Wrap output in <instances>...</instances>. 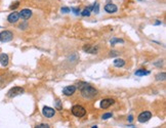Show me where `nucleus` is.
<instances>
[{
    "instance_id": "nucleus-1",
    "label": "nucleus",
    "mask_w": 166,
    "mask_h": 128,
    "mask_svg": "<svg viewBox=\"0 0 166 128\" xmlns=\"http://www.w3.org/2000/svg\"><path fill=\"white\" fill-rule=\"evenodd\" d=\"M76 87L80 90L81 96L85 99H93L98 95V90L86 82H79Z\"/></svg>"
},
{
    "instance_id": "nucleus-2",
    "label": "nucleus",
    "mask_w": 166,
    "mask_h": 128,
    "mask_svg": "<svg viewBox=\"0 0 166 128\" xmlns=\"http://www.w3.org/2000/svg\"><path fill=\"white\" fill-rule=\"evenodd\" d=\"M71 111H72V114L74 115L75 117H78V118H82L86 115V110L82 106H80V104H75V106H73Z\"/></svg>"
},
{
    "instance_id": "nucleus-3",
    "label": "nucleus",
    "mask_w": 166,
    "mask_h": 128,
    "mask_svg": "<svg viewBox=\"0 0 166 128\" xmlns=\"http://www.w3.org/2000/svg\"><path fill=\"white\" fill-rule=\"evenodd\" d=\"M24 88L23 87H20V86H14L12 88H10L8 92H7V96L8 98H15V96L20 95V94H23L24 93Z\"/></svg>"
},
{
    "instance_id": "nucleus-4",
    "label": "nucleus",
    "mask_w": 166,
    "mask_h": 128,
    "mask_svg": "<svg viewBox=\"0 0 166 128\" xmlns=\"http://www.w3.org/2000/svg\"><path fill=\"white\" fill-rule=\"evenodd\" d=\"M13 34L10 31H2L0 33V41L1 42H9L12 40Z\"/></svg>"
},
{
    "instance_id": "nucleus-5",
    "label": "nucleus",
    "mask_w": 166,
    "mask_h": 128,
    "mask_svg": "<svg viewBox=\"0 0 166 128\" xmlns=\"http://www.w3.org/2000/svg\"><path fill=\"white\" fill-rule=\"evenodd\" d=\"M151 118H152V113H151V112H150V111H145V112H142V113H141L140 115H138L137 121L140 123H145V122H148Z\"/></svg>"
},
{
    "instance_id": "nucleus-6",
    "label": "nucleus",
    "mask_w": 166,
    "mask_h": 128,
    "mask_svg": "<svg viewBox=\"0 0 166 128\" xmlns=\"http://www.w3.org/2000/svg\"><path fill=\"white\" fill-rule=\"evenodd\" d=\"M42 114L46 118H52L55 114V109H52L50 107H43V109H42Z\"/></svg>"
},
{
    "instance_id": "nucleus-7",
    "label": "nucleus",
    "mask_w": 166,
    "mask_h": 128,
    "mask_svg": "<svg viewBox=\"0 0 166 128\" xmlns=\"http://www.w3.org/2000/svg\"><path fill=\"white\" fill-rule=\"evenodd\" d=\"M115 104V100L112 99V98H104L103 100H101V103H99V107L104 110H106V109L110 108L111 106H113Z\"/></svg>"
},
{
    "instance_id": "nucleus-8",
    "label": "nucleus",
    "mask_w": 166,
    "mask_h": 128,
    "mask_svg": "<svg viewBox=\"0 0 166 128\" xmlns=\"http://www.w3.org/2000/svg\"><path fill=\"white\" fill-rule=\"evenodd\" d=\"M77 87L75 85H68V86H66L64 89H63V93L66 95V96H71L72 94L75 93Z\"/></svg>"
},
{
    "instance_id": "nucleus-9",
    "label": "nucleus",
    "mask_w": 166,
    "mask_h": 128,
    "mask_svg": "<svg viewBox=\"0 0 166 128\" xmlns=\"http://www.w3.org/2000/svg\"><path fill=\"white\" fill-rule=\"evenodd\" d=\"M18 14H20V18H22L23 20H28V18H30L32 17V10L25 8V9H22L20 12H18Z\"/></svg>"
},
{
    "instance_id": "nucleus-10",
    "label": "nucleus",
    "mask_w": 166,
    "mask_h": 128,
    "mask_svg": "<svg viewBox=\"0 0 166 128\" xmlns=\"http://www.w3.org/2000/svg\"><path fill=\"white\" fill-rule=\"evenodd\" d=\"M105 10L108 13H115L117 12L118 7L116 6V4H113V3H108V4L105 5Z\"/></svg>"
},
{
    "instance_id": "nucleus-11",
    "label": "nucleus",
    "mask_w": 166,
    "mask_h": 128,
    "mask_svg": "<svg viewBox=\"0 0 166 128\" xmlns=\"http://www.w3.org/2000/svg\"><path fill=\"white\" fill-rule=\"evenodd\" d=\"M18 18H20V14L17 11H14V12H11L8 17H7V21L10 24H14V23H17L18 21Z\"/></svg>"
},
{
    "instance_id": "nucleus-12",
    "label": "nucleus",
    "mask_w": 166,
    "mask_h": 128,
    "mask_svg": "<svg viewBox=\"0 0 166 128\" xmlns=\"http://www.w3.org/2000/svg\"><path fill=\"white\" fill-rule=\"evenodd\" d=\"M83 50L87 53H91V54H96L98 51V48L92 45H84L83 46Z\"/></svg>"
},
{
    "instance_id": "nucleus-13",
    "label": "nucleus",
    "mask_w": 166,
    "mask_h": 128,
    "mask_svg": "<svg viewBox=\"0 0 166 128\" xmlns=\"http://www.w3.org/2000/svg\"><path fill=\"white\" fill-rule=\"evenodd\" d=\"M8 55L6 53H1L0 54V64H1L3 67H6L8 65Z\"/></svg>"
},
{
    "instance_id": "nucleus-14",
    "label": "nucleus",
    "mask_w": 166,
    "mask_h": 128,
    "mask_svg": "<svg viewBox=\"0 0 166 128\" xmlns=\"http://www.w3.org/2000/svg\"><path fill=\"white\" fill-rule=\"evenodd\" d=\"M124 65H125V61L122 59H116L114 61V66L116 68H122L124 67Z\"/></svg>"
},
{
    "instance_id": "nucleus-15",
    "label": "nucleus",
    "mask_w": 166,
    "mask_h": 128,
    "mask_svg": "<svg viewBox=\"0 0 166 128\" xmlns=\"http://www.w3.org/2000/svg\"><path fill=\"white\" fill-rule=\"evenodd\" d=\"M149 74H150V71H147L145 69H140L135 72L136 76H146V75H149Z\"/></svg>"
},
{
    "instance_id": "nucleus-16",
    "label": "nucleus",
    "mask_w": 166,
    "mask_h": 128,
    "mask_svg": "<svg viewBox=\"0 0 166 128\" xmlns=\"http://www.w3.org/2000/svg\"><path fill=\"white\" fill-rule=\"evenodd\" d=\"M110 43H111L112 46H114L116 43H124V40H123V39H120V38H116V37H114V38H112V39H111Z\"/></svg>"
},
{
    "instance_id": "nucleus-17",
    "label": "nucleus",
    "mask_w": 166,
    "mask_h": 128,
    "mask_svg": "<svg viewBox=\"0 0 166 128\" xmlns=\"http://www.w3.org/2000/svg\"><path fill=\"white\" fill-rule=\"evenodd\" d=\"M166 78V74L165 72H162V73H159V74L156 75V80L157 81H164Z\"/></svg>"
},
{
    "instance_id": "nucleus-18",
    "label": "nucleus",
    "mask_w": 166,
    "mask_h": 128,
    "mask_svg": "<svg viewBox=\"0 0 166 128\" xmlns=\"http://www.w3.org/2000/svg\"><path fill=\"white\" fill-rule=\"evenodd\" d=\"M90 12H91V10L89 8H85L82 12H81V15H82V17H89Z\"/></svg>"
},
{
    "instance_id": "nucleus-19",
    "label": "nucleus",
    "mask_w": 166,
    "mask_h": 128,
    "mask_svg": "<svg viewBox=\"0 0 166 128\" xmlns=\"http://www.w3.org/2000/svg\"><path fill=\"white\" fill-rule=\"evenodd\" d=\"M18 5H20V2L17 1V2L12 3V4L9 6V8H10V9H15V8H18Z\"/></svg>"
},
{
    "instance_id": "nucleus-20",
    "label": "nucleus",
    "mask_w": 166,
    "mask_h": 128,
    "mask_svg": "<svg viewBox=\"0 0 166 128\" xmlns=\"http://www.w3.org/2000/svg\"><path fill=\"white\" fill-rule=\"evenodd\" d=\"M112 113H106V114H104L103 116H102V119H104V120H107V119H109V118H111L112 117Z\"/></svg>"
},
{
    "instance_id": "nucleus-21",
    "label": "nucleus",
    "mask_w": 166,
    "mask_h": 128,
    "mask_svg": "<svg viewBox=\"0 0 166 128\" xmlns=\"http://www.w3.org/2000/svg\"><path fill=\"white\" fill-rule=\"evenodd\" d=\"M61 13H68V12H70L71 11V9L69 8V7H61Z\"/></svg>"
},
{
    "instance_id": "nucleus-22",
    "label": "nucleus",
    "mask_w": 166,
    "mask_h": 128,
    "mask_svg": "<svg viewBox=\"0 0 166 128\" xmlns=\"http://www.w3.org/2000/svg\"><path fill=\"white\" fill-rule=\"evenodd\" d=\"M37 128H49V125L48 124H45V123H41V124H38L36 125Z\"/></svg>"
},
{
    "instance_id": "nucleus-23",
    "label": "nucleus",
    "mask_w": 166,
    "mask_h": 128,
    "mask_svg": "<svg viewBox=\"0 0 166 128\" xmlns=\"http://www.w3.org/2000/svg\"><path fill=\"white\" fill-rule=\"evenodd\" d=\"M71 10L73 11V12H74L76 15H78L79 13H80V9L78 8V7H72L71 8Z\"/></svg>"
},
{
    "instance_id": "nucleus-24",
    "label": "nucleus",
    "mask_w": 166,
    "mask_h": 128,
    "mask_svg": "<svg viewBox=\"0 0 166 128\" xmlns=\"http://www.w3.org/2000/svg\"><path fill=\"white\" fill-rule=\"evenodd\" d=\"M119 55V52L118 51H116V50H112V51L110 52V56L112 57H114V56H118Z\"/></svg>"
},
{
    "instance_id": "nucleus-25",
    "label": "nucleus",
    "mask_w": 166,
    "mask_h": 128,
    "mask_svg": "<svg viewBox=\"0 0 166 128\" xmlns=\"http://www.w3.org/2000/svg\"><path fill=\"white\" fill-rule=\"evenodd\" d=\"M55 106H56V108L59 109V110H61V100H60V99H56Z\"/></svg>"
},
{
    "instance_id": "nucleus-26",
    "label": "nucleus",
    "mask_w": 166,
    "mask_h": 128,
    "mask_svg": "<svg viewBox=\"0 0 166 128\" xmlns=\"http://www.w3.org/2000/svg\"><path fill=\"white\" fill-rule=\"evenodd\" d=\"M27 28H28V25H27V24H21L20 25V29L22 30H25V29H27Z\"/></svg>"
},
{
    "instance_id": "nucleus-27",
    "label": "nucleus",
    "mask_w": 166,
    "mask_h": 128,
    "mask_svg": "<svg viewBox=\"0 0 166 128\" xmlns=\"http://www.w3.org/2000/svg\"><path fill=\"white\" fill-rule=\"evenodd\" d=\"M127 120H128V122H129V123H131V122L133 121V116H132V115H129V116H128V118H127Z\"/></svg>"
},
{
    "instance_id": "nucleus-28",
    "label": "nucleus",
    "mask_w": 166,
    "mask_h": 128,
    "mask_svg": "<svg viewBox=\"0 0 166 128\" xmlns=\"http://www.w3.org/2000/svg\"><path fill=\"white\" fill-rule=\"evenodd\" d=\"M160 24H161V22H160V21H158V20L155 22V25H160Z\"/></svg>"
},
{
    "instance_id": "nucleus-29",
    "label": "nucleus",
    "mask_w": 166,
    "mask_h": 128,
    "mask_svg": "<svg viewBox=\"0 0 166 128\" xmlns=\"http://www.w3.org/2000/svg\"><path fill=\"white\" fill-rule=\"evenodd\" d=\"M140 1H141V0H140Z\"/></svg>"
}]
</instances>
